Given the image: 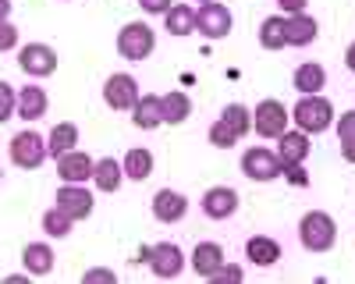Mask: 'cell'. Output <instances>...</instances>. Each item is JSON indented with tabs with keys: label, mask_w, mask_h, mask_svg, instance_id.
Instances as JSON below:
<instances>
[{
	"label": "cell",
	"mask_w": 355,
	"mask_h": 284,
	"mask_svg": "<svg viewBox=\"0 0 355 284\" xmlns=\"http://www.w3.org/2000/svg\"><path fill=\"white\" fill-rule=\"evenodd\" d=\"M323 85H327V71H323V64L306 61V64L295 68V89H299L302 96H306V93H320Z\"/></svg>",
	"instance_id": "obj_27"
},
{
	"label": "cell",
	"mask_w": 355,
	"mask_h": 284,
	"mask_svg": "<svg viewBox=\"0 0 355 284\" xmlns=\"http://www.w3.org/2000/svg\"><path fill=\"white\" fill-rule=\"evenodd\" d=\"M239 139H242V135L234 132V128H231L224 118H217V121L210 125V146H217V150H231Z\"/></svg>",
	"instance_id": "obj_32"
},
{
	"label": "cell",
	"mask_w": 355,
	"mask_h": 284,
	"mask_svg": "<svg viewBox=\"0 0 355 284\" xmlns=\"http://www.w3.org/2000/svg\"><path fill=\"white\" fill-rule=\"evenodd\" d=\"M199 4H206V0H199Z\"/></svg>",
	"instance_id": "obj_43"
},
{
	"label": "cell",
	"mask_w": 355,
	"mask_h": 284,
	"mask_svg": "<svg viewBox=\"0 0 355 284\" xmlns=\"http://www.w3.org/2000/svg\"><path fill=\"white\" fill-rule=\"evenodd\" d=\"M153 46H157V33L150 28V21H128L117 33V53L125 61H146L153 53Z\"/></svg>",
	"instance_id": "obj_3"
},
{
	"label": "cell",
	"mask_w": 355,
	"mask_h": 284,
	"mask_svg": "<svg viewBox=\"0 0 355 284\" xmlns=\"http://www.w3.org/2000/svg\"><path fill=\"white\" fill-rule=\"evenodd\" d=\"M71 227H75V220H71L68 213H61L57 206L43 213V231H46L50 238H68V235H71Z\"/></svg>",
	"instance_id": "obj_31"
},
{
	"label": "cell",
	"mask_w": 355,
	"mask_h": 284,
	"mask_svg": "<svg viewBox=\"0 0 355 284\" xmlns=\"http://www.w3.org/2000/svg\"><path fill=\"white\" fill-rule=\"evenodd\" d=\"M18 68L28 75V78H50L57 71V50L46 46V43H25L18 50Z\"/></svg>",
	"instance_id": "obj_7"
},
{
	"label": "cell",
	"mask_w": 355,
	"mask_h": 284,
	"mask_svg": "<svg viewBox=\"0 0 355 284\" xmlns=\"http://www.w3.org/2000/svg\"><path fill=\"white\" fill-rule=\"evenodd\" d=\"M121 167H125V178H132V181H146V178L153 175V153H150V150H142V146H132V150L125 153Z\"/></svg>",
	"instance_id": "obj_26"
},
{
	"label": "cell",
	"mask_w": 355,
	"mask_h": 284,
	"mask_svg": "<svg viewBox=\"0 0 355 284\" xmlns=\"http://www.w3.org/2000/svg\"><path fill=\"white\" fill-rule=\"evenodd\" d=\"M11 15V0H0V21H4Z\"/></svg>",
	"instance_id": "obj_41"
},
{
	"label": "cell",
	"mask_w": 355,
	"mask_h": 284,
	"mask_svg": "<svg viewBox=\"0 0 355 284\" xmlns=\"http://www.w3.org/2000/svg\"><path fill=\"white\" fill-rule=\"evenodd\" d=\"M164 28L171 36H192L196 33V11L189 4H171L164 11Z\"/></svg>",
	"instance_id": "obj_23"
},
{
	"label": "cell",
	"mask_w": 355,
	"mask_h": 284,
	"mask_svg": "<svg viewBox=\"0 0 355 284\" xmlns=\"http://www.w3.org/2000/svg\"><path fill=\"white\" fill-rule=\"evenodd\" d=\"M338 125V142H341V157L348 163H355V110L341 114V118H334Z\"/></svg>",
	"instance_id": "obj_29"
},
{
	"label": "cell",
	"mask_w": 355,
	"mask_h": 284,
	"mask_svg": "<svg viewBox=\"0 0 355 284\" xmlns=\"http://www.w3.org/2000/svg\"><path fill=\"white\" fill-rule=\"evenodd\" d=\"M299 242L302 249L309 252H331L334 242H338V224L331 213L323 210H309L302 220H299Z\"/></svg>",
	"instance_id": "obj_2"
},
{
	"label": "cell",
	"mask_w": 355,
	"mask_h": 284,
	"mask_svg": "<svg viewBox=\"0 0 355 284\" xmlns=\"http://www.w3.org/2000/svg\"><path fill=\"white\" fill-rule=\"evenodd\" d=\"M245 260L256 267H274L281 260V242L277 238H266V235H252L245 242Z\"/></svg>",
	"instance_id": "obj_18"
},
{
	"label": "cell",
	"mask_w": 355,
	"mask_h": 284,
	"mask_svg": "<svg viewBox=\"0 0 355 284\" xmlns=\"http://www.w3.org/2000/svg\"><path fill=\"white\" fill-rule=\"evenodd\" d=\"M281 175L288 178V181H295V185H309V175H306V170H302V163H288V167H281Z\"/></svg>",
	"instance_id": "obj_37"
},
{
	"label": "cell",
	"mask_w": 355,
	"mask_h": 284,
	"mask_svg": "<svg viewBox=\"0 0 355 284\" xmlns=\"http://www.w3.org/2000/svg\"><path fill=\"white\" fill-rule=\"evenodd\" d=\"M345 68L355 75V43H348V50H345Z\"/></svg>",
	"instance_id": "obj_40"
},
{
	"label": "cell",
	"mask_w": 355,
	"mask_h": 284,
	"mask_svg": "<svg viewBox=\"0 0 355 284\" xmlns=\"http://www.w3.org/2000/svg\"><path fill=\"white\" fill-rule=\"evenodd\" d=\"M8 153H11V163H15V167H21V170H40V167H43V160L50 157L46 139H43L40 132H33V128L18 132V135L11 139Z\"/></svg>",
	"instance_id": "obj_4"
},
{
	"label": "cell",
	"mask_w": 355,
	"mask_h": 284,
	"mask_svg": "<svg viewBox=\"0 0 355 284\" xmlns=\"http://www.w3.org/2000/svg\"><path fill=\"white\" fill-rule=\"evenodd\" d=\"M132 121H135V128H142V132H153V128H160L164 125V110H160V96H139L135 100V107H132Z\"/></svg>",
	"instance_id": "obj_20"
},
{
	"label": "cell",
	"mask_w": 355,
	"mask_h": 284,
	"mask_svg": "<svg viewBox=\"0 0 355 284\" xmlns=\"http://www.w3.org/2000/svg\"><path fill=\"white\" fill-rule=\"evenodd\" d=\"M185 213H189V199H185L182 192L160 188V192L153 195V217H157L160 224H178Z\"/></svg>",
	"instance_id": "obj_14"
},
{
	"label": "cell",
	"mask_w": 355,
	"mask_h": 284,
	"mask_svg": "<svg viewBox=\"0 0 355 284\" xmlns=\"http://www.w3.org/2000/svg\"><path fill=\"white\" fill-rule=\"evenodd\" d=\"M277 157H281V163L288 167V163H302L306 157H309V135L299 128V132H284L281 139H277Z\"/></svg>",
	"instance_id": "obj_22"
},
{
	"label": "cell",
	"mask_w": 355,
	"mask_h": 284,
	"mask_svg": "<svg viewBox=\"0 0 355 284\" xmlns=\"http://www.w3.org/2000/svg\"><path fill=\"white\" fill-rule=\"evenodd\" d=\"M82 281H85V284H114L117 274L107 270V267H93V270H85V274H82Z\"/></svg>",
	"instance_id": "obj_36"
},
{
	"label": "cell",
	"mask_w": 355,
	"mask_h": 284,
	"mask_svg": "<svg viewBox=\"0 0 355 284\" xmlns=\"http://www.w3.org/2000/svg\"><path fill=\"white\" fill-rule=\"evenodd\" d=\"M53 260H57V256H53V249L46 242H28L21 249V263H25L28 277H46L53 270Z\"/></svg>",
	"instance_id": "obj_17"
},
{
	"label": "cell",
	"mask_w": 355,
	"mask_h": 284,
	"mask_svg": "<svg viewBox=\"0 0 355 284\" xmlns=\"http://www.w3.org/2000/svg\"><path fill=\"white\" fill-rule=\"evenodd\" d=\"M220 118L239 132V135H249L252 132V110L245 107V103H227L224 110H220Z\"/></svg>",
	"instance_id": "obj_30"
},
{
	"label": "cell",
	"mask_w": 355,
	"mask_h": 284,
	"mask_svg": "<svg viewBox=\"0 0 355 284\" xmlns=\"http://www.w3.org/2000/svg\"><path fill=\"white\" fill-rule=\"evenodd\" d=\"M231 25H234V18H231L227 4H220V0H206V4H199V11H196V33H202L206 39H224L231 33Z\"/></svg>",
	"instance_id": "obj_6"
},
{
	"label": "cell",
	"mask_w": 355,
	"mask_h": 284,
	"mask_svg": "<svg viewBox=\"0 0 355 284\" xmlns=\"http://www.w3.org/2000/svg\"><path fill=\"white\" fill-rule=\"evenodd\" d=\"M135 4H139L146 15H164V11L174 4V0H135Z\"/></svg>",
	"instance_id": "obj_38"
},
{
	"label": "cell",
	"mask_w": 355,
	"mask_h": 284,
	"mask_svg": "<svg viewBox=\"0 0 355 284\" xmlns=\"http://www.w3.org/2000/svg\"><path fill=\"white\" fill-rule=\"evenodd\" d=\"M15 110H18V89H15L11 82L0 78V125H4Z\"/></svg>",
	"instance_id": "obj_33"
},
{
	"label": "cell",
	"mask_w": 355,
	"mask_h": 284,
	"mask_svg": "<svg viewBox=\"0 0 355 284\" xmlns=\"http://www.w3.org/2000/svg\"><path fill=\"white\" fill-rule=\"evenodd\" d=\"M306 4H309V0H277V8H281L284 15H295V11H306Z\"/></svg>",
	"instance_id": "obj_39"
},
{
	"label": "cell",
	"mask_w": 355,
	"mask_h": 284,
	"mask_svg": "<svg viewBox=\"0 0 355 284\" xmlns=\"http://www.w3.org/2000/svg\"><path fill=\"white\" fill-rule=\"evenodd\" d=\"M142 93H139V82L132 78V75H110L107 82H103V103L110 107V110H117V114H132V107H135V100H139Z\"/></svg>",
	"instance_id": "obj_11"
},
{
	"label": "cell",
	"mask_w": 355,
	"mask_h": 284,
	"mask_svg": "<svg viewBox=\"0 0 355 284\" xmlns=\"http://www.w3.org/2000/svg\"><path fill=\"white\" fill-rule=\"evenodd\" d=\"M75 146H78V125L61 121V125H53V128H50V135H46V150H50L53 160L61 157V153H68V150H75Z\"/></svg>",
	"instance_id": "obj_25"
},
{
	"label": "cell",
	"mask_w": 355,
	"mask_h": 284,
	"mask_svg": "<svg viewBox=\"0 0 355 284\" xmlns=\"http://www.w3.org/2000/svg\"><path fill=\"white\" fill-rule=\"evenodd\" d=\"M57 175H61V181H75V185L93 181V157L82 150H68L57 157Z\"/></svg>",
	"instance_id": "obj_13"
},
{
	"label": "cell",
	"mask_w": 355,
	"mask_h": 284,
	"mask_svg": "<svg viewBox=\"0 0 355 284\" xmlns=\"http://www.w3.org/2000/svg\"><path fill=\"white\" fill-rule=\"evenodd\" d=\"M160 110H164V125H182L192 118V96L182 89H171L160 96Z\"/></svg>",
	"instance_id": "obj_21"
},
{
	"label": "cell",
	"mask_w": 355,
	"mask_h": 284,
	"mask_svg": "<svg viewBox=\"0 0 355 284\" xmlns=\"http://www.w3.org/2000/svg\"><path fill=\"white\" fill-rule=\"evenodd\" d=\"M15 46H18V28L11 25V18H4L0 21V53H8Z\"/></svg>",
	"instance_id": "obj_35"
},
{
	"label": "cell",
	"mask_w": 355,
	"mask_h": 284,
	"mask_svg": "<svg viewBox=\"0 0 355 284\" xmlns=\"http://www.w3.org/2000/svg\"><path fill=\"white\" fill-rule=\"evenodd\" d=\"M281 157L277 150H266V146H252L242 153V175L252 178V181H274L281 178Z\"/></svg>",
	"instance_id": "obj_8"
},
{
	"label": "cell",
	"mask_w": 355,
	"mask_h": 284,
	"mask_svg": "<svg viewBox=\"0 0 355 284\" xmlns=\"http://www.w3.org/2000/svg\"><path fill=\"white\" fill-rule=\"evenodd\" d=\"M239 192L234 188H227V185H214V188H206L202 192V213L210 217V220H227V217H234L239 213Z\"/></svg>",
	"instance_id": "obj_12"
},
{
	"label": "cell",
	"mask_w": 355,
	"mask_h": 284,
	"mask_svg": "<svg viewBox=\"0 0 355 284\" xmlns=\"http://www.w3.org/2000/svg\"><path fill=\"white\" fill-rule=\"evenodd\" d=\"M146 263H150V270L160 277V281H171L185 270V252L182 245H174V242H157L150 252H146Z\"/></svg>",
	"instance_id": "obj_10"
},
{
	"label": "cell",
	"mask_w": 355,
	"mask_h": 284,
	"mask_svg": "<svg viewBox=\"0 0 355 284\" xmlns=\"http://www.w3.org/2000/svg\"><path fill=\"white\" fill-rule=\"evenodd\" d=\"M291 121L306 135H323L334 125V103L327 96H320V93H306L299 103L291 107Z\"/></svg>",
	"instance_id": "obj_1"
},
{
	"label": "cell",
	"mask_w": 355,
	"mask_h": 284,
	"mask_svg": "<svg viewBox=\"0 0 355 284\" xmlns=\"http://www.w3.org/2000/svg\"><path fill=\"white\" fill-rule=\"evenodd\" d=\"M121 178H125V167H121V160H114V157H100L96 163H93V185L100 188V192H117L121 188Z\"/></svg>",
	"instance_id": "obj_19"
},
{
	"label": "cell",
	"mask_w": 355,
	"mask_h": 284,
	"mask_svg": "<svg viewBox=\"0 0 355 284\" xmlns=\"http://www.w3.org/2000/svg\"><path fill=\"white\" fill-rule=\"evenodd\" d=\"M206 281H210V284H239V281H242V267L224 260V263H220L210 277H206Z\"/></svg>",
	"instance_id": "obj_34"
},
{
	"label": "cell",
	"mask_w": 355,
	"mask_h": 284,
	"mask_svg": "<svg viewBox=\"0 0 355 284\" xmlns=\"http://www.w3.org/2000/svg\"><path fill=\"white\" fill-rule=\"evenodd\" d=\"M93 192H89L85 185H75V181H61V188H57V210L68 213L75 224L93 217Z\"/></svg>",
	"instance_id": "obj_9"
},
{
	"label": "cell",
	"mask_w": 355,
	"mask_h": 284,
	"mask_svg": "<svg viewBox=\"0 0 355 284\" xmlns=\"http://www.w3.org/2000/svg\"><path fill=\"white\" fill-rule=\"evenodd\" d=\"M284 15H270V18H263L259 25V46L263 50H284L288 46V36H284Z\"/></svg>",
	"instance_id": "obj_28"
},
{
	"label": "cell",
	"mask_w": 355,
	"mask_h": 284,
	"mask_svg": "<svg viewBox=\"0 0 355 284\" xmlns=\"http://www.w3.org/2000/svg\"><path fill=\"white\" fill-rule=\"evenodd\" d=\"M291 114L281 100H259V107L252 110V132L259 139H281L288 132Z\"/></svg>",
	"instance_id": "obj_5"
},
{
	"label": "cell",
	"mask_w": 355,
	"mask_h": 284,
	"mask_svg": "<svg viewBox=\"0 0 355 284\" xmlns=\"http://www.w3.org/2000/svg\"><path fill=\"white\" fill-rule=\"evenodd\" d=\"M220 263H224V249H220L217 242H199V245H196V252H192V270H196L199 277H210Z\"/></svg>",
	"instance_id": "obj_24"
},
{
	"label": "cell",
	"mask_w": 355,
	"mask_h": 284,
	"mask_svg": "<svg viewBox=\"0 0 355 284\" xmlns=\"http://www.w3.org/2000/svg\"><path fill=\"white\" fill-rule=\"evenodd\" d=\"M316 33H320V25H316V18L306 15V11H295V15L284 21L288 46H309V43L316 39Z\"/></svg>",
	"instance_id": "obj_16"
},
{
	"label": "cell",
	"mask_w": 355,
	"mask_h": 284,
	"mask_svg": "<svg viewBox=\"0 0 355 284\" xmlns=\"http://www.w3.org/2000/svg\"><path fill=\"white\" fill-rule=\"evenodd\" d=\"M0 181H4V167H0Z\"/></svg>",
	"instance_id": "obj_42"
},
{
	"label": "cell",
	"mask_w": 355,
	"mask_h": 284,
	"mask_svg": "<svg viewBox=\"0 0 355 284\" xmlns=\"http://www.w3.org/2000/svg\"><path fill=\"white\" fill-rule=\"evenodd\" d=\"M46 107H50V96H46V89H40L36 82L18 89V110L15 114H18L21 121H40L43 114H46Z\"/></svg>",
	"instance_id": "obj_15"
}]
</instances>
